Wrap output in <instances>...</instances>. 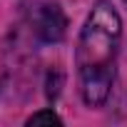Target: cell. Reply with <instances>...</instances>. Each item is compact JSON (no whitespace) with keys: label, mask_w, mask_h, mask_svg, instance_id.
<instances>
[{"label":"cell","mask_w":127,"mask_h":127,"mask_svg":"<svg viewBox=\"0 0 127 127\" xmlns=\"http://www.w3.org/2000/svg\"><path fill=\"white\" fill-rule=\"evenodd\" d=\"M122 35V23L117 10L100 0L95 3L77 42V72L80 92L90 107H100L115 80V57Z\"/></svg>","instance_id":"6da1fadb"},{"label":"cell","mask_w":127,"mask_h":127,"mask_svg":"<svg viewBox=\"0 0 127 127\" xmlns=\"http://www.w3.org/2000/svg\"><path fill=\"white\" fill-rule=\"evenodd\" d=\"M32 28L37 32L40 40L45 42H60L65 37V28H67V20H65V13H62L55 3H45V5H37L35 13H32Z\"/></svg>","instance_id":"7a4b0ae2"},{"label":"cell","mask_w":127,"mask_h":127,"mask_svg":"<svg viewBox=\"0 0 127 127\" xmlns=\"http://www.w3.org/2000/svg\"><path fill=\"white\" fill-rule=\"evenodd\" d=\"M62 120L52 112V110H42V112H35L30 120H28V125H60Z\"/></svg>","instance_id":"3957f363"},{"label":"cell","mask_w":127,"mask_h":127,"mask_svg":"<svg viewBox=\"0 0 127 127\" xmlns=\"http://www.w3.org/2000/svg\"><path fill=\"white\" fill-rule=\"evenodd\" d=\"M125 3H127V0H125Z\"/></svg>","instance_id":"277c9868"}]
</instances>
